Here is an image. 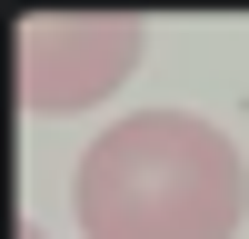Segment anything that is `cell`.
Masks as SVG:
<instances>
[{"mask_svg": "<svg viewBox=\"0 0 249 239\" xmlns=\"http://www.w3.org/2000/svg\"><path fill=\"white\" fill-rule=\"evenodd\" d=\"M70 209H80V239H239L249 170L230 130L190 110H140L80 150Z\"/></svg>", "mask_w": 249, "mask_h": 239, "instance_id": "obj_1", "label": "cell"}, {"mask_svg": "<svg viewBox=\"0 0 249 239\" xmlns=\"http://www.w3.org/2000/svg\"><path fill=\"white\" fill-rule=\"evenodd\" d=\"M20 239H40V229H20Z\"/></svg>", "mask_w": 249, "mask_h": 239, "instance_id": "obj_3", "label": "cell"}, {"mask_svg": "<svg viewBox=\"0 0 249 239\" xmlns=\"http://www.w3.org/2000/svg\"><path fill=\"white\" fill-rule=\"evenodd\" d=\"M150 50V20L130 10H40L10 30V90L20 110H100Z\"/></svg>", "mask_w": 249, "mask_h": 239, "instance_id": "obj_2", "label": "cell"}]
</instances>
